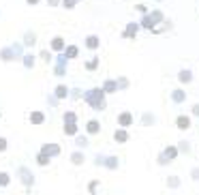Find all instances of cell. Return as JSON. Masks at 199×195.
I'll return each instance as SVG.
<instances>
[{"label": "cell", "instance_id": "21", "mask_svg": "<svg viewBox=\"0 0 199 195\" xmlns=\"http://www.w3.org/2000/svg\"><path fill=\"white\" fill-rule=\"evenodd\" d=\"M73 2H75V0H64V4H66V7H73Z\"/></svg>", "mask_w": 199, "mask_h": 195}, {"label": "cell", "instance_id": "2", "mask_svg": "<svg viewBox=\"0 0 199 195\" xmlns=\"http://www.w3.org/2000/svg\"><path fill=\"white\" fill-rule=\"evenodd\" d=\"M178 127L180 129H189L191 127V120H189V118H184V116H180L178 118Z\"/></svg>", "mask_w": 199, "mask_h": 195}, {"label": "cell", "instance_id": "7", "mask_svg": "<svg viewBox=\"0 0 199 195\" xmlns=\"http://www.w3.org/2000/svg\"><path fill=\"white\" fill-rule=\"evenodd\" d=\"M88 131H90V133H96V131H98V122H90V124H88Z\"/></svg>", "mask_w": 199, "mask_h": 195}, {"label": "cell", "instance_id": "3", "mask_svg": "<svg viewBox=\"0 0 199 195\" xmlns=\"http://www.w3.org/2000/svg\"><path fill=\"white\" fill-rule=\"evenodd\" d=\"M43 152H45V154H58V146H45Z\"/></svg>", "mask_w": 199, "mask_h": 195}, {"label": "cell", "instance_id": "20", "mask_svg": "<svg viewBox=\"0 0 199 195\" xmlns=\"http://www.w3.org/2000/svg\"><path fill=\"white\" fill-rule=\"evenodd\" d=\"M86 144H88V142H86L84 137H79V139H77V146H86Z\"/></svg>", "mask_w": 199, "mask_h": 195}, {"label": "cell", "instance_id": "10", "mask_svg": "<svg viewBox=\"0 0 199 195\" xmlns=\"http://www.w3.org/2000/svg\"><path fill=\"white\" fill-rule=\"evenodd\" d=\"M54 50H62V39H54Z\"/></svg>", "mask_w": 199, "mask_h": 195}, {"label": "cell", "instance_id": "8", "mask_svg": "<svg viewBox=\"0 0 199 195\" xmlns=\"http://www.w3.org/2000/svg\"><path fill=\"white\" fill-rule=\"evenodd\" d=\"M98 45V39L96 37H90V39H88V47H96Z\"/></svg>", "mask_w": 199, "mask_h": 195}, {"label": "cell", "instance_id": "13", "mask_svg": "<svg viewBox=\"0 0 199 195\" xmlns=\"http://www.w3.org/2000/svg\"><path fill=\"white\" fill-rule=\"evenodd\" d=\"M105 90H107V92H114V90H116V84H114V82H107V84H105Z\"/></svg>", "mask_w": 199, "mask_h": 195}, {"label": "cell", "instance_id": "12", "mask_svg": "<svg viewBox=\"0 0 199 195\" xmlns=\"http://www.w3.org/2000/svg\"><path fill=\"white\" fill-rule=\"evenodd\" d=\"M135 32H137V26H135V24H131L129 28H126V34H129V37H131V34H135Z\"/></svg>", "mask_w": 199, "mask_h": 195}, {"label": "cell", "instance_id": "5", "mask_svg": "<svg viewBox=\"0 0 199 195\" xmlns=\"http://www.w3.org/2000/svg\"><path fill=\"white\" fill-rule=\"evenodd\" d=\"M120 124H122V127L131 124V114H122V116H120Z\"/></svg>", "mask_w": 199, "mask_h": 195}, {"label": "cell", "instance_id": "9", "mask_svg": "<svg viewBox=\"0 0 199 195\" xmlns=\"http://www.w3.org/2000/svg\"><path fill=\"white\" fill-rule=\"evenodd\" d=\"M66 56H69V58H75V56H77V47H69V50H66Z\"/></svg>", "mask_w": 199, "mask_h": 195}, {"label": "cell", "instance_id": "19", "mask_svg": "<svg viewBox=\"0 0 199 195\" xmlns=\"http://www.w3.org/2000/svg\"><path fill=\"white\" fill-rule=\"evenodd\" d=\"M81 161H84V156H81V154H73V163H81Z\"/></svg>", "mask_w": 199, "mask_h": 195}, {"label": "cell", "instance_id": "11", "mask_svg": "<svg viewBox=\"0 0 199 195\" xmlns=\"http://www.w3.org/2000/svg\"><path fill=\"white\" fill-rule=\"evenodd\" d=\"M39 163H41V165H47V163H49V159H47V154H45V152L39 156Z\"/></svg>", "mask_w": 199, "mask_h": 195}, {"label": "cell", "instance_id": "18", "mask_svg": "<svg viewBox=\"0 0 199 195\" xmlns=\"http://www.w3.org/2000/svg\"><path fill=\"white\" fill-rule=\"evenodd\" d=\"M9 182V176L7 174H0V185H7Z\"/></svg>", "mask_w": 199, "mask_h": 195}, {"label": "cell", "instance_id": "22", "mask_svg": "<svg viewBox=\"0 0 199 195\" xmlns=\"http://www.w3.org/2000/svg\"><path fill=\"white\" fill-rule=\"evenodd\" d=\"M4 146H7V142H4V139H0V150H4Z\"/></svg>", "mask_w": 199, "mask_h": 195}, {"label": "cell", "instance_id": "6", "mask_svg": "<svg viewBox=\"0 0 199 195\" xmlns=\"http://www.w3.org/2000/svg\"><path fill=\"white\" fill-rule=\"evenodd\" d=\"M64 131H66V133L71 135V133H75L77 129H75V124H73V122H69V124H66V127H64Z\"/></svg>", "mask_w": 199, "mask_h": 195}, {"label": "cell", "instance_id": "16", "mask_svg": "<svg viewBox=\"0 0 199 195\" xmlns=\"http://www.w3.org/2000/svg\"><path fill=\"white\" fill-rule=\"evenodd\" d=\"M180 79L182 82H191V73H180Z\"/></svg>", "mask_w": 199, "mask_h": 195}, {"label": "cell", "instance_id": "15", "mask_svg": "<svg viewBox=\"0 0 199 195\" xmlns=\"http://www.w3.org/2000/svg\"><path fill=\"white\" fill-rule=\"evenodd\" d=\"M182 99H184V94H182L180 90H176L174 92V101H182Z\"/></svg>", "mask_w": 199, "mask_h": 195}, {"label": "cell", "instance_id": "17", "mask_svg": "<svg viewBox=\"0 0 199 195\" xmlns=\"http://www.w3.org/2000/svg\"><path fill=\"white\" fill-rule=\"evenodd\" d=\"M56 92H58V96H66V88H64V86H60Z\"/></svg>", "mask_w": 199, "mask_h": 195}, {"label": "cell", "instance_id": "4", "mask_svg": "<svg viewBox=\"0 0 199 195\" xmlns=\"http://www.w3.org/2000/svg\"><path fill=\"white\" fill-rule=\"evenodd\" d=\"M32 122H34V124H41V122H43V114H41V112H34V114H32Z\"/></svg>", "mask_w": 199, "mask_h": 195}, {"label": "cell", "instance_id": "14", "mask_svg": "<svg viewBox=\"0 0 199 195\" xmlns=\"http://www.w3.org/2000/svg\"><path fill=\"white\" fill-rule=\"evenodd\" d=\"M116 139H120V142H124V139H126V133H124V131H118V133H116Z\"/></svg>", "mask_w": 199, "mask_h": 195}, {"label": "cell", "instance_id": "23", "mask_svg": "<svg viewBox=\"0 0 199 195\" xmlns=\"http://www.w3.org/2000/svg\"><path fill=\"white\" fill-rule=\"evenodd\" d=\"M28 2H30V4H34V2H39V0H28Z\"/></svg>", "mask_w": 199, "mask_h": 195}, {"label": "cell", "instance_id": "1", "mask_svg": "<svg viewBox=\"0 0 199 195\" xmlns=\"http://www.w3.org/2000/svg\"><path fill=\"white\" fill-rule=\"evenodd\" d=\"M86 99L90 101V105H92V107H96V110H101V107L105 105V103H103V94H101V90H90V92L86 94Z\"/></svg>", "mask_w": 199, "mask_h": 195}]
</instances>
